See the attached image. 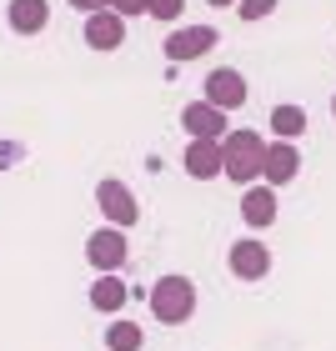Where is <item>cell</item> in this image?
Segmentation results:
<instances>
[{
    "mask_svg": "<svg viewBox=\"0 0 336 351\" xmlns=\"http://www.w3.org/2000/svg\"><path fill=\"white\" fill-rule=\"evenodd\" d=\"M261 151H266V141L256 131H226L221 136V171H226L236 186H251L256 176H261Z\"/></svg>",
    "mask_w": 336,
    "mask_h": 351,
    "instance_id": "obj_1",
    "label": "cell"
},
{
    "mask_svg": "<svg viewBox=\"0 0 336 351\" xmlns=\"http://www.w3.org/2000/svg\"><path fill=\"white\" fill-rule=\"evenodd\" d=\"M191 311H196V286H191V276L171 271V276H161L151 286V316H161L166 326L191 322Z\"/></svg>",
    "mask_w": 336,
    "mask_h": 351,
    "instance_id": "obj_2",
    "label": "cell"
},
{
    "mask_svg": "<svg viewBox=\"0 0 336 351\" xmlns=\"http://www.w3.org/2000/svg\"><path fill=\"white\" fill-rule=\"evenodd\" d=\"M95 201H101V211H106V221L116 231H125V226H136V221H141V206L131 196V186L116 181V176H106V181L95 186Z\"/></svg>",
    "mask_w": 336,
    "mask_h": 351,
    "instance_id": "obj_3",
    "label": "cell"
},
{
    "mask_svg": "<svg viewBox=\"0 0 336 351\" xmlns=\"http://www.w3.org/2000/svg\"><path fill=\"white\" fill-rule=\"evenodd\" d=\"M125 231H116V226H101V231H91L86 236V261L101 271V276H110V271H121L125 266Z\"/></svg>",
    "mask_w": 336,
    "mask_h": 351,
    "instance_id": "obj_4",
    "label": "cell"
},
{
    "mask_svg": "<svg viewBox=\"0 0 336 351\" xmlns=\"http://www.w3.org/2000/svg\"><path fill=\"white\" fill-rule=\"evenodd\" d=\"M201 101H211L216 110H241L246 106V81H241V71H211L206 75V95Z\"/></svg>",
    "mask_w": 336,
    "mask_h": 351,
    "instance_id": "obj_5",
    "label": "cell"
},
{
    "mask_svg": "<svg viewBox=\"0 0 336 351\" xmlns=\"http://www.w3.org/2000/svg\"><path fill=\"white\" fill-rule=\"evenodd\" d=\"M296 171H301V156L291 141H271V146L261 151V176H266V186L276 191L286 181H296Z\"/></svg>",
    "mask_w": 336,
    "mask_h": 351,
    "instance_id": "obj_6",
    "label": "cell"
},
{
    "mask_svg": "<svg viewBox=\"0 0 336 351\" xmlns=\"http://www.w3.org/2000/svg\"><path fill=\"white\" fill-rule=\"evenodd\" d=\"M181 125L191 131V141H221L226 136V110H216L211 101H191L181 110Z\"/></svg>",
    "mask_w": 336,
    "mask_h": 351,
    "instance_id": "obj_7",
    "label": "cell"
},
{
    "mask_svg": "<svg viewBox=\"0 0 336 351\" xmlns=\"http://www.w3.org/2000/svg\"><path fill=\"white\" fill-rule=\"evenodd\" d=\"M271 271V251L256 241V236H241V241L231 246V276H241V281H261Z\"/></svg>",
    "mask_w": 336,
    "mask_h": 351,
    "instance_id": "obj_8",
    "label": "cell"
},
{
    "mask_svg": "<svg viewBox=\"0 0 336 351\" xmlns=\"http://www.w3.org/2000/svg\"><path fill=\"white\" fill-rule=\"evenodd\" d=\"M81 36H86V45H91V51H116V45L125 40V21H121L116 10H91Z\"/></svg>",
    "mask_w": 336,
    "mask_h": 351,
    "instance_id": "obj_9",
    "label": "cell"
},
{
    "mask_svg": "<svg viewBox=\"0 0 336 351\" xmlns=\"http://www.w3.org/2000/svg\"><path fill=\"white\" fill-rule=\"evenodd\" d=\"M211 45H216L211 25H186V30H176V36H166V56L171 60H201Z\"/></svg>",
    "mask_w": 336,
    "mask_h": 351,
    "instance_id": "obj_10",
    "label": "cell"
},
{
    "mask_svg": "<svg viewBox=\"0 0 336 351\" xmlns=\"http://www.w3.org/2000/svg\"><path fill=\"white\" fill-rule=\"evenodd\" d=\"M241 221L251 231H266L271 221H276V191L271 186H246V196H241Z\"/></svg>",
    "mask_w": 336,
    "mask_h": 351,
    "instance_id": "obj_11",
    "label": "cell"
},
{
    "mask_svg": "<svg viewBox=\"0 0 336 351\" xmlns=\"http://www.w3.org/2000/svg\"><path fill=\"white\" fill-rule=\"evenodd\" d=\"M181 166H186V176H196V181L221 176V141H191L181 151Z\"/></svg>",
    "mask_w": 336,
    "mask_h": 351,
    "instance_id": "obj_12",
    "label": "cell"
},
{
    "mask_svg": "<svg viewBox=\"0 0 336 351\" xmlns=\"http://www.w3.org/2000/svg\"><path fill=\"white\" fill-rule=\"evenodd\" d=\"M5 21H10L15 36H40L45 21H51V5H45V0H10Z\"/></svg>",
    "mask_w": 336,
    "mask_h": 351,
    "instance_id": "obj_13",
    "label": "cell"
},
{
    "mask_svg": "<svg viewBox=\"0 0 336 351\" xmlns=\"http://www.w3.org/2000/svg\"><path fill=\"white\" fill-rule=\"evenodd\" d=\"M125 296H131V291H125L121 276H95V281H91V306L106 311V316H116V311L125 306Z\"/></svg>",
    "mask_w": 336,
    "mask_h": 351,
    "instance_id": "obj_14",
    "label": "cell"
},
{
    "mask_svg": "<svg viewBox=\"0 0 336 351\" xmlns=\"http://www.w3.org/2000/svg\"><path fill=\"white\" fill-rule=\"evenodd\" d=\"M106 346H110V351H141V346H146V331L121 316V322H110V326H106Z\"/></svg>",
    "mask_w": 336,
    "mask_h": 351,
    "instance_id": "obj_15",
    "label": "cell"
},
{
    "mask_svg": "<svg viewBox=\"0 0 336 351\" xmlns=\"http://www.w3.org/2000/svg\"><path fill=\"white\" fill-rule=\"evenodd\" d=\"M271 131H276V141H296L307 131V110L301 106H276L271 110Z\"/></svg>",
    "mask_w": 336,
    "mask_h": 351,
    "instance_id": "obj_16",
    "label": "cell"
},
{
    "mask_svg": "<svg viewBox=\"0 0 336 351\" xmlns=\"http://www.w3.org/2000/svg\"><path fill=\"white\" fill-rule=\"evenodd\" d=\"M276 10V0H236V15H241V21H266V15Z\"/></svg>",
    "mask_w": 336,
    "mask_h": 351,
    "instance_id": "obj_17",
    "label": "cell"
},
{
    "mask_svg": "<svg viewBox=\"0 0 336 351\" xmlns=\"http://www.w3.org/2000/svg\"><path fill=\"white\" fill-rule=\"evenodd\" d=\"M181 10H186V0H151L146 5V15H156V21H181Z\"/></svg>",
    "mask_w": 336,
    "mask_h": 351,
    "instance_id": "obj_18",
    "label": "cell"
},
{
    "mask_svg": "<svg viewBox=\"0 0 336 351\" xmlns=\"http://www.w3.org/2000/svg\"><path fill=\"white\" fill-rule=\"evenodd\" d=\"M146 5H151V0H106V10H116L121 21H125V15H146Z\"/></svg>",
    "mask_w": 336,
    "mask_h": 351,
    "instance_id": "obj_19",
    "label": "cell"
},
{
    "mask_svg": "<svg viewBox=\"0 0 336 351\" xmlns=\"http://www.w3.org/2000/svg\"><path fill=\"white\" fill-rule=\"evenodd\" d=\"M71 5H75V10H86V15H91V10H106V0H71Z\"/></svg>",
    "mask_w": 336,
    "mask_h": 351,
    "instance_id": "obj_20",
    "label": "cell"
},
{
    "mask_svg": "<svg viewBox=\"0 0 336 351\" xmlns=\"http://www.w3.org/2000/svg\"><path fill=\"white\" fill-rule=\"evenodd\" d=\"M211 5H216V10H221V5H236V0H211Z\"/></svg>",
    "mask_w": 336,
    "mask_h": 351,
    "instance_id": "obj_21",
    "label": "cell"
},
{
    "mask_svg": "<svg viewBox=\"0 0 336 351\" xmlns=\"http://www.w3.org/2000/svg\"><path fill=\"white\" fill-rule=\"evenodd\" d=\"M331 116H336V95H331Z\"/></svg>",
    "mask_w": 336,
    "mask_h": 351,
    "instance_id": "obj_22",
    "label": "cell"
}]
</instances>
